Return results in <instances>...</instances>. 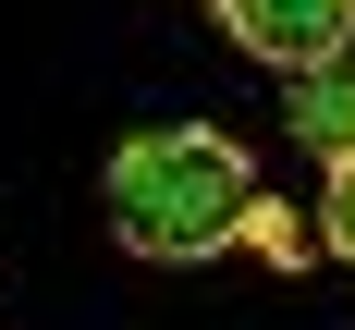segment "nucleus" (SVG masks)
<instances>
[{
	"instance_id": "nucleus-1",
	"label": "nucleus",
	"mask_w": 355,
	"mask_h": 330,
	"mask_svg": "<svg viewBox=\"0 0 355 330\" xmlns=\"http://www.w3.org/2000/svg\"><path fill=\"white\" fill-rule=\"evenodd\" d=\"M245 208H257V172H245V147L209 135V122H147V135L110 147V172H98L110 245L147 257V269H196V257H220L233 232H245Z\"/></svg>"
},
{
	"instance_id": "nucleus-2",
	"label": "nucleus",
	"mask_w": 355,
	"mask_h": 330,
	"mask_svg": "<svg viewBox=\"0 0 355 330\" xmlns=\"http://www.w3.org/2000/svg\"><path fill=\"white\" fill-rule=\"evenodd\" d=\"M220 37L270 73H306V62L355 49V0H220Z\"/></svg>"
},
{
	"instance_id": "nucleus-3",
	"label": "nucleus",
	"mask_w": 355,
	"mask_h": 330,
	"mask_svg": "<svg viewBox=\"0 0 355 330\" xmlns=\"http://www.w3.org/2000/svg\"><path fill=\"white\" fill-rule=\"evenodd\" d=\"M294 147H306L319 172H331V159H355V49L294 73Z\"/></svg>"
},
{
	"instance_id": "nucleus-4",
	"label": "nucleus",
	"mask_w": 355,
	"mask_h": 330,
	"mask_svg": "<svg viewBox=\"0 0 355 330\" xmlns=\"http://www.w3.org/2000/svg\"><path fill=\"white\" fill-rule=\"evenodd\" d=\"M319 245L355 269V159H331V183H319Z\"/></svg>"
}]
</instances>
